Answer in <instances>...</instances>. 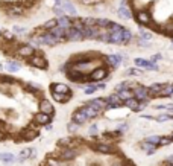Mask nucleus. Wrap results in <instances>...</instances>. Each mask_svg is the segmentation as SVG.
Listing matches in <instances>:
<instances>
[{
	"label": "nucleus",
	"instance_id": "nucleus-8",
	"mask_svg": "<svg viewBox=\"0 0 173 166\" xmlns=\"http://www.w3.org/2000/svg\"><path fill=\"white\" fill-rule=\"evenodd\" d=\"M65 35H67L68 41H80V40H84V37H82L80 31H78L75 26H71V24L65 29Z\"/></svg>",
	"mask_w": 173,
	"mask_h": 166
},
{
	"label": "nucleus",
	"instance_id": "nucleus-12",
	"mask_svg": "<svg viewBox=\"0 0 173 166\" xmlns=\"http://www.w3.org/2000/svg\"><path fill=\"white\" fill-rule=\"evenodd\" d=\"M31 64L36 69H47V61H46V58L43 55H33L31 57Z\"/></svg>",
	"mask_w": 173,
	"mask_h": 166
},
{
	"label": "nucleus",
	"instance_id": "nucleus-31",
	"mask_svg": "<svg viewBox=\"0 0 173 166\" xmlns=\"http://www.w3.org/2000/svg\"><path fill=\"white\" fill-rule=\"evenodd\" d=\"M172 143H173V140H172L170 136H162V137L159 139L158 148H159V146H169V145H172Z\"/></svg>",
	"mask_w": 173,
	"mask_h": 166
},
{
	"label": "nucleus",
	"instance_id": "nucleus-33",
	"mask_svg": "<svg viewBox=\"0 0 173 166\" xmlns=\"http://www.w3.org/2000/svg\"><path fill=\"white\" fill-rule=\"evenodd\" d=\"M96 92H97V85L96 84H90V85H87L85 89H84V93L85 94H93Z\"/></svg>",
	"mask_w": 173,
	"mask_h": 166
},
{
	"label": "nucleus",
	"instance_id": "nucleus-27",
	"mask_svg": "<svg viewBox=\"0 0 173 166\" xmlns=\"http://www.w3.org/2000/svg\"><path fill=\"white\" fill-rule=\"evenodd\" d=\"M32 151H33V150H31V148H24V150H21V151H20V157H18V160L23 162V160H26V159H31Z\"/></svg>",
	"mask_w": 173,
	"mask_h": 166
},
{
	"label": "nucleus",
	"instance_id": "nucleus-10",
	"mask_svg": "<svg viewBox=\"0 0 173 166\" xmlns=\"http://www.w3.org/2000/svg\"><path fill=\"white\" fill-rule=\"evenodd\" d=\"M35 50L36 49L32 44H21V46H18V55L23 58H31V57H33Z\"/></svg>",
	"mask_w": 173,
	"mask_h": 166
},
{
	"label": "nucleus",
	"instance_id": "nucleus-17",
	"mask_svg": "<svg viewBox=\"0 0 173 166\" xmlns=\"http://www.w3.org/2000/svg\"><path fill=\"white\" fill-rule=\"evenodd\" d=\"M123 104H125V107H127L129 110H132L135 113H140V101L137 98H131V99L125 101Z\"/></svg>",
	"mask_w": 173,
	"mask_h": 166
},
{
	"label": "nucleus",
	"instance_id": "nucleus-25",
	"mask_svg": "<svg viewBox=\"0 0 173 166\" xmlns=\"http://www.w3.org/2000/svg\"><path fill=\"white\" fill-rule=\"evenodd\" d=\"M134 64H135V67H138V69H146L149 66V59H146V58H135Z\"/></svg>",
	"mask_w": 173,
	"mask_h": 166
},
{
	"label": "nucleus",
	"instance_id": "nucleus-35",
	"mask_svg": "<svg viewBox=\"0 0 173 166\" xmlns=\"http://www.w3.org/2000/svg\"><path fill=\"white\" fill-rule=\"evenodd\" d=\"M79 127H80V125L75 124V122H70V124L67 125V130L70 131V133H75V131H78V130H79Z\"/></svg>",
	"mask_w": 173,
	"mask_h": 166
},
{
	"label": "nucleus",
	"instance_id": "nucleus-19",
	"mask_svg": "<svg viewBox=\"0 0 173 166\" xmlns=\"http://www.w3.org/2000/svg\"><path fill=\"white\" fill-rule=\"evenodd\" d=\"M138 38L140 40H144V41H152L153 38V34L147 29H144V28H140L138 29Z\"/></svg>",
	"mask_w": 173,
	"mask_h": 166
},
{
	"label": "nucleus",
	"instance_id": "nucleus-24",
	"mask_svg": "<svg viewBox=\"0 0 173 166\" xmlns=\"http://www.w3.org/2000/svg\"><path fill=\"white\" fill-rule=\"evenodd\" d=\"M5 66H6V69H8L9 72H15V70H18V69L21 67L20 63H17V61H12V59H8Z\"/></svg>",
	"mask_w": 173,
	"mask_h": 166
},
{
	"label": "nucleus",
	"instance_id": "nucleus-45",
	"mask_svg": "<svg viewBox=\"0 0 173 166\" xmlns=\"http://www.w3.org/2000/svg\"><path fill=\"white\" fill-rule=\"evenodd\" d=\"M143 117H144V119H149V120H153V119H155L152 114H143Z\"/></svg>",
	"mask_w": 173,
	"mask_h": 166
},
{
	"label": "nucleus",
	"instance_id": "nucleus-32",
	"mask_svg": "<svg viewBox=\"0 0 173 166\" xmlns=\"http://www.w3.org/2000/svg\"><path fill=\"white\" fill-rule=\"evenodd\" d=\"M38 136V131H33V130H31V131H27V133H23V139L24 140H33V139Z\"/></svg>",
	"mask_w": 173,
	"mask_h": 166
},
{
	"label": "nucleus",
	"instance_id": "nucleus-22",
	"mask_svg": "<svg viewBox=\"0 0 173 166\" xmlns=\"http://www.w3.org/2000/svg\"><path fill=\"white\" fill-rule=\"evenodd\" d=\"M132 40H134V34L131 32V29H126L125 28V31H123V46L129 44Z\"/></svg>",
	"mask_w": 173,
	"mask_h": 166
},
{
	"label": "nucleus",
	"instance_id": "nucleus-34",
	"mask_svg": "<svg viewBox=\"0 0 173 166\" xmlns=\"http://www.w3.org/2000/svg\"><path fill=\"white\" fill-rule=\"evenodd\" d=\"M161 59H162V54H155V55H152L149 58V61H150V63H153V64H158Z\"/></svg>",
	"mask_w": 173,
	"mask_h": 166
},
{
	"label": "nucleus",
	"instance_id": "nucleus-29",
	"mask_svg": "<svg viewBox=\"0 0 173 166\" xmlns=\"http://www.w3.org/2000/svg\"><path fill=\"white\" fill-rule=\"evenodd\" d=\"M170 119H173V114H170V113H162V114H159V116L155 117V120L159 122V124H162V122H167V120H170Z\"/></svg>",
	"mask_w": 173,
	"mask_h": 166
},
{
	"label": "nucleus",
	"instance_id": "nucleus-44",
	"mask_svg": "<svg viewBox=\"0 0 173 166\" xmlns=\"http://www.w3.org/2000/svg\"><path fill=\"white\" fill-rule=\"evenodd\" d=\"M155 108L157 110H166V105H164V104H159V105H155Z\"/></svg>",
	"mask_w": 173,
	"mask_h": 166
},
{
	"label": "nucleus",
	"instance_id": "nucleus-37",
	"mask_svg": "<svg viewBox=\"0 0 173 166\" xmlns=\"http://www.w3.org/2000/svg\"><path fill=\"white\" fill-rule=\"evenodd\" d=\"M146 70H150V72H158V70H159V67H158V64H153V63H150V61H149V66L146 67Z\"/></svg>",
	"mask_w": 173,
	"mask_h": 166
},
{
	"label": "nucleus",
	"instance_id": "nucleus-13",
	"mask_svg": "<svg viewBox=\"0 0 173 166\" xmlns=\"http://www.w3.org/2000/svg\"><path fill=\"white\" fill-rule=\"evenodd\" d=\"M117 15L120 17V19L123 20H131L134 19V12L129 6H118V9H117Z\"/></svg>",
	"mask_w": 173,
	"mask_h": 166
},
{
	"label": "nucleus",
	"instance_id": "nucleus-7",
	"mask_svg": "<svg viewBox=\"0 0 173 166\" xmlns=\"http://www.w3.org/2000/svg\"><path fill=\"white\" fill-rule=\"evenodd\" d=\"M164 87H166V82H153V84H150V85L147 87V90H149V98H150V99L158 98Z\"/></svg>",
	"mask_w": 173,
	"mask_h": 166
},
{
	"label": "nucleus",
	"instance_id": "nucleus-14",
	"mask_svg": "<svg viewBox=\"0 0 173 166\" xmlns=\"http://www.w3.org/2000/svg\"><path fill=\"white\" fill-rule=\"evenodd\" d=\"M35 122L38 125H49L50 122H52V116L40 111V113H36V114H35Z\"/></svg>",
	"mask_w": 173,
	"mask_h": 166
},
{
	"label": "nucleus",
	"instance_id": "nucleus-11",
	"mask_svg": "<svg viewBox=\"0 0 173 166\" xmlns=\"http://www.w3.org/2000/svg\"><path fill=\"white\" fill-rule=\"evenodd\" d=\"M93 150L97 152H102V154H112L115 151V148L111 143H94Z\"/></svg>",
	"mask_w": 173,
	"mask_h": 166
},
{
	"label": "nucleus",
	"instance_id": "nucleus-1",
	"mask_svg": "<svg viewBox=\"0 0 173 166\" xmlns=\"http://www.w3.org/2000/svg\"><path fill=\"white\" fill-rule=\"evenodd\" d=\"M134 20L137 21V24L143 28V26H150L153 23L152 14L147 9H137L134 11Z\"/></svg>",
	"mask_w": 173,
	"mask_h": 166
},
{
	"label": "nucleus",
	"instance_id": "nucleus-47",
	"mask_svg": "<svg viewBox=\"0 0 173 166\" xmlns=\"http://www.w3.org/2000/svg\"><path fill=\"white\" fill-rule=\"evenodd\" d=\"M3 70V64H0V72H2Z\"/></svg>",
	"mask_w": 173,
	"mask_h": 166
},
{
	"label": "nucleus",
	"instance_id": "nucleus-39",
	"mask_svg": "<svg viewBox=\"0 0 173 166\" xmlns=\"http://www.w3.org/2000/svg\"><path fill=\"white\" fill-rule=\"evenodd\" d=\"M59 160H55V159H47V166H59Z\"/></svg>",
	"mask_w": 173,
	"mask_h": 166
},
{
	"label": "nucleus",
	"instance_id": "nucleus-5",
	"mask_svg": "<svg viewBox=\"0 0 173 166\" xmlns=\"http://www.w3.org/2000/svg\"><path fill=\"white\" fill-rule=\"evenodd\" d=\"M125 58L126 57L122 55V54H111V55L106 57V63H108V66L111 67V69H117L125 61Z\"/></svg>",
	"mask_w": 173,
	"mask_h": 166
},
{
	"label": "nucleus",
	"instance_id": "nucleus-23",
	"mask_svg": "<svg viewBox=\"0 0 173 166\" xmlns=\"http://www.w3.org/2000/svg\"><path fill=\"white\" fill-rule=\"evenodd\" d=\"M117 94L120 96V99H122L123 102H125V101H127V99H131V98H134V93H132V90H131V89L122 90V92H118Z\"/></svg>",
	"mask_w": 173,
	"mask_h": 166
},
{
	"label": "nucleus",
	"instance_id": "nucleus-16",
	"mask_svg": "<svg viewBox=\"0 0 173 166\" xmlns=\"http://www.w3.org/2000/svg\"><path fill=\"white\" fill-rule=\"evenodd\" d=\"M75 157H76V151L71 150V148H62L59 152V159H62V160H71Z\"/></svg>",
	"mask_w": 173,
	"mask_h": 166
},
{
	"label": "nucleus",
	"instance_id": "nucleus-38",
	"mask_svg": "<svg viewBox=\"0 0 173 166\" xmlns=\"http://www.w3.org/2000/svg\"><path fill=\"white\" fill-rule=\"evenodd\" d=\"M108 2V0H93V3H91V6L90 8H96V6H102V5H105Z\"/></svg>",
	"mask_w": 173,
	"mask_h": 166
},
{
	"label": "nucleus",
	"instance_id": "nucleus-28",
	"mask_svg": "<svg viewBox=\"0 0 173 166\" xmlns=\"http://www.w3.org/2000/svg\"><path fill=\"white\" fill-rule=\"evenodd\" d=\"M159 139H161V136H146V137H144V140H146V142H149L150 145H153V146H157V148H158Z\"/></svg>",
	"mask_w": 173,
	"mask_h": 166
},
{
	"label": "nucleus",
	"instance_id": "nucleus-40",
	"mask_svg": "<svg viewBox=\"0 0 173 166\" xmlns=\"http://www.w3.org/2000/svg\"><path fill=\"white\" fill-rule=\"evenodd\" d=\"M97 130H99V128H97V125H96V124H93V125L90 127V130H88V131H90V134H91V136H94V134L97 133Z\"/></svg>",
	"mask_w": 173,
	"mask_h": 166
},
{
	"label": "nucleus",
	"instance_id": "nucleus-6",
	"mask_svg": "<svg viewBox=\"0 0 173 166\" xmlns=\"http://www.w3.org/2000/svg\"><path fill=\"white\" fill-rule=\"evenodd\" d=\"M84 105H90V107H94L100 111H105L108 107V102L105 98H96V99H90V101L84 102Z\"/></svg>",
	"mask_w": 173,
	"mask_h": 166
},
{
	"label": "nucleus",
	"instance_id": "nucleus-3",
	"mask_svg": "<svg viewBox=\"0 0 173 166\" xmlns=\"http://www.w3.org/2000/svg\"><path fill=\"white\" fill-rule=\"evenodd\" d=\"M132 93H134V98H137L138 101H150L147 87L143 85V84H134Z\"/></svg>",
	"mask_w": 173,
	"mask_h": 166
},
{
	"label": "nucleus",
	"instance_id": "nucleus-46",
	"mask_svg": "<svg viewBox=\"0 0 173 166\" xmlns=\"http://www.w3.org/2000/svg\"><path fill=\"white\" fill-rule=\"evenodd\" d=\"M161 166H173V165H172V163H169V162L166 160V162H162V163H161Z\"/></svg>",
	"mask_w": 173,
	"mask_h": 166
},
{
	"label": "nucleus",
	"instance_id": "nucleus-2",
	"mask_svg": "<svg viewBox=\"0 0 173 166\" xmlns=\"http://www.w3.org/2000/svg\"><path fill=\"white\" fill-rule=\"evenodd\" d=\"M109 75V70L106 67H97L88 73V82H100Z\"/></svg>",
	"mask_w": 173,
	"mask_h": 166
},
{
	"label": "nucleus",
	"instance_id": "nucleus-41",
	"mask_svg": "<svg viewBox=\"0 0 173 166\" xmlns=\"http://www.w3.org/2000/svg\"><path fill=\"white\" fill-rule=\"evenodd\" d=\"M166 111L170 113V114H173V104H167V105H166Z\"/></svg>",
	"mask_w": 173,
	"mask_h": 166
},
{
	"label": "nucleus",
	"instance_id": "nucleus-4",
	"mask_svg": "<svg viewBox=\"0 0 173 166\" xmlns=\"http://www.w3.org/2000/svg\"><path fill=\"white\" fill-rule=\"evenodd\" d=\"M87 120H90L88 119V116H87V113H85V110L84 108H78L75 113L71 114V122H75V124H78V125H84Z\"/></svg>",
	"mask_w": 173,
	"mask_h": 166
},
{
	"label": "nucleus",
	"instance_id": "nucleus-21",
	"mask_svg": "<svg viewBox=\"0 0 173 166\" xmlns=\"http://www.w3.org/2000/svg\"><path fill=\"white\" fill-rule=\"evenodd\" d=\"M50 93L53 96V99L56 102H61V104H65L71 99V94H61V93H53V92H50Z\"/></svg>",
	"mask_w": 173,
	"mask_h": 166
},
{
	"label": "nucleus",
	"instance_id": "nucleus-36",
	"mask_svg": "<svg viewBox=\"0 0 173 166\" xmlns=\"http://www.w3.org/2000/svg\"><path fill=\"white\" fill-rule=\"evenodd\" d=\"M137 44L138 46H141V49H147L149 46H150V41H144V40H137Z\"/></svg>",
	"mask_w": 173,
	"mask_h": 166
},
{
	"label": "nucleus",
	"instance_id": "nucleus-26",
	"mask_svg": "<svg viewBox=\"0 0 173 166\" xmlns=\"http://www.w3.org/2000/svg\"><path fill=\"white\" fill-rule=\"evenodd\" d=\"M138 75H143V70L138 69V67L126 69V72H125V76H138Z\"/></svg>",
	"mask_w": 173,
	"mask_h": 166
},
{
	"label": "nucleus",
	"instance_id": "nucleus-43",
	"mask_svg": "<svg viewBox=\"0 0 173 166\" xmlns=\"http://www.w3.org/2000/svg\"><path fill=\"white\" fill-rule=\"evenodd\" d=\"M127 130V124H122V125H118V131H125Z\"/></svg>",
	"mask_w": 173,
	"mask_h": 166
},
{
	"label": "nucleus",
	"instance_id": "nucleus-50",
	"mask_svg": "<svg viewBox=\"0 0 173 166\" xmlns=\"http://www.w3.org/2000/svg\"><path fill=\"white\" fill-rule=\"evenodd\" d=\"M170 37H173V31H172V34H170Z\"/></svg>",
	"mask_w": 173,
	"mask_h": 166
},
{
	"label": "nucleus",
	"instance_id": "nucleus-9",
	"mask_svg": "<svg viewBox=\"0 0 173 166\" xmlns=\"http://www.w3.org/2000/svg\"><path fill=\"white\" fill-rule=\"evenodd\" d=\"M50 92L53 93H61V94H71V90L67 84H62V82H53L50 85Z\"/></svg>",
	"mask_w": 173,
	"mask_h": 166
},
{
	"label": "nucleus",
	"instance_id": "nucleus-15",
	"mask_svg": "<svg viewBox=\"0 0 173 166\" xmlns=\"http://www.w3.org/2000/svg\"><path fill=\"white\" fill-rule=\"evenodd\" d=\"M40 110L41 113H46V114H53V105H52V102L47 101V99H41L40 101Z\"/></svg>",
	"mask_w": 173,
	"mask_h": 166
},
{
	"label": "nucleus",
	"instance_id": "nucleus-48",
	"mask_svg": "<svg viewBox=\"0 0 173 166\" xmlns=\"http://www.w3.org/2000/svg\"><path fill=\"white\" fill-rule=\"evenodd\" d=\"M125 166H134V165H132V163H126Z\"/></svg>",
	"mask_w": 173,
	"mask_h": 166
},
{
	"label": "nucleus",
	"instance_id": "nucleus-18",
	"mask_svg": "<svg viewBox=\"0 0 173 166\" xmlns=\"http://www.w3.org/2000/svg\"><path fill=\"white\" fill-rule=\"evenodd\" d=\"M170 96H173V82H166V87L162 89L158 98H170Z\"/></svg>",
	"mask_w": 173,
	"mask_h": 166
},
{
	"label": "nucleus",
	"instance_id": "nucleus-42",
	"mask_svg": "<svg viewBox=\"0 0 173 166\" xmlns=\"http://www.w3.org/2000/svg\"><path fill=\"white\" fill-rule=\"evenodd\" d=\"M96 85H97V90H103L105 87H106V84H103L102 81H100V84H96Z\"/></svg>",
	"mask_w": 173,
	"mask_h": 166
},
{
	"label": "nucleus",
	"instance_id": "nucleus-49",
	"mask_svg": "<svg viewBox=\"0 0 173 166\" xmlns=\"http://www.w3.org/2000/svg\"><path fill=\"white\" fill-rule=\"evenodd\" d=\"M170 137H172V140H173V133H172V134H170Z\"/></svg>",
	"mask_w": 173,
	"mask_h": 166
},
{
	"label": "nucleus",
	"instance_id": "nucleus-30",
	"mask_svg": "<svg viewBox=\"0 0 173 166\" xmlns=\"http://www.w3.org/2000/svg\"><path fill=\"white\" fill-rule=\"evenodd\" d=\"M0 160L5 163H12V162H15V157L9 152H5V154H0Z\"/></svg>",
	"mask_w": 173,
	"mask_h": 166
},
{
	"label": "nucleus",
	"instance_id": "nucleus-20",
	"mask_svg": "<svg viewBox=\"0 0 173 166\" xmlns=\"http://www.w3.org/2000/svg\"><path fill=\"white\" fill-rule=\"evenodd\" d=\"M134 84H135V82H131V81H122V82H118V84L115 85L114 92H115V93H118V92H122V90H126V89H131V90H132Z\"/></svg>",
	"mask_w": 173,
	"mask_h": 166
}]
</instances>
